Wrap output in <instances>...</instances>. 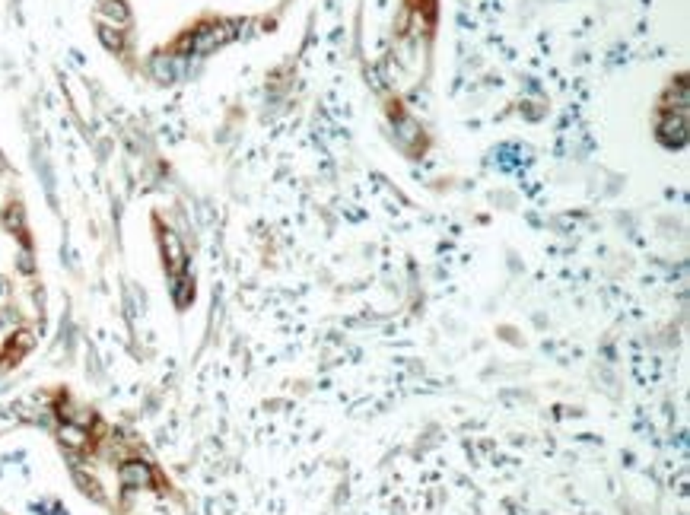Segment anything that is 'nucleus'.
<instances>
[{"mask_svg": "<svg viewBox=\"0 0 690 515\" xmlns=\"http://www.w3.org/2000/svg\"><path fill=\"white\" fill-rule=\"evenodd\" d=\"M99 38H102V45H106L108 51H121V48H124V38H121V32L112 29V26H102V29H99Z\"/></svg>", "mask_w": 690, "mask_h": 515, "instance_id": "obj_2", "label": "nucleus"}, {"mask_svg": "<svg viewBox=\"0 0 690 515\" xmlns=\"http://www.w3.org/2000/svg\"><path fill=\"white\" fill-rule=\"evenodd\" d=\"M102 16H108V19H115L118 26H124L131 19L128 7H124V0H102Z\"/></svg>", "mask_w": 690, "mask_h": 515, "instance_id": "obj_1", "label": "nucleus"}]
</instances>
